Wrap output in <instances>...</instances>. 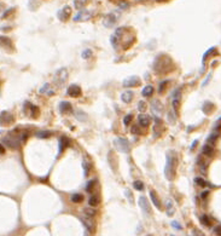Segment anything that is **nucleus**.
<instances>
[{
  "instance_id": "obj_51",
  "label": "nucleus",
  "mask_w": 221,
  "mask_h": 236,
  "mask_svg": "<svg viewBox=\"0 0 221 236\" xmlns=\"http://www.w3.org/2000/svg\"><path fill=\"white\" fill-rule=\"evenodd\" d=\"M2 153H5V148L0 144V154H2Z\"/></svg>"
},
{
  "instance_id": "obj_7",
  "label": "nucleus",
  "mask_w": 221,
  "mask_h": 236,
  "mask_svg": "<svg viewBox=\"0 0 221 236\" xmlns=\"http://www.w3.org/2000/svg\"><path fill=\"white\" fill-rule=\"evenodd\" d=\"M140 85V78L135 76V75H132L128 76L123 80V86L125 87H137Z\"/></svg>"
},
{
  "instance_id": "obj_29",
  "label": "nucleus",
  "mask_w": 221,
  "mask_h": 236,
  "mask_svg": "<svg viewBox=\"0 0 221 236\" xmlns=\"http://www.w3.org/2000/svg\"><path fill=\"white\" fill-rule=\"evenodd\" d=\"M201 223H202L204 227H212V220H210V218L208 217V216H202L201 217Z\"/></svg>"
},
{
  "instance_id": "obj_31",
  "label": "nucleus",
  "mask_w": 221,
  "mask_h": 236,
  "mask_svg": "<svg viewBox=\"0 0 221 236\" xmlns=\"http://www.w3.org/2000/svg\"><path fill=\"white\" fill-rule=\"evenodd\" d=\"M212 54H218V51H216V49H215V47H212V49H209V50H208V51H207V52L204 54V56H203V63L205 62V59H207V58H208L209 56H213Z\"/></svg>"
},
{
  "instance_id": "obj_2",
  "label": "nucleus",
  "mask_w": 221,
  "mask_h": 236,
  "mask_svg": "<svg viewBox=\"0 0 221 236\" xmlns=\"http://www.w3.org/2000/svg\"><path fill=\"white\" fill-rule=\"evenodd\" d=\"M176 167H178V156L176 153L170 150L167 154V162L165 167V176L168 181H173L176 174Z\"/></svg>"
},
{
  "instance_id": "obj_21",
  "label": "nucleus",
  "mask_w": 221,
  "mask_h": 236,
  "mask_svg": "<svg viewBox=\"0 0 221 236\" xmlns=\"http://www.w3.org/2000/svg\"><path fill=\"white\" fill-rule=\"evenodd\" d=\"M81 222L83 223V225L86 227L87 230H90V231H93V230H94L96 224L93 223V220L90 217H88V218H81Z\"/></svg>"
},
{
  "instance_id": "obj_16",
  "label": "nucleus",
  "mask_w": 221,
  "mask_h": 236,
  "mask_svg": "<svg viewBox=\"0 0 221 236\" xmlns=\"http://www.w3.org/2000/svg\"><path fill=\"white\" fill-rule=\"evenodd\" d=\"M151 107H152L154 113L157 114V115H161V114L163 113V110H165L163 104H162L161 102H158V100H154V102H152V104H151Z\"/></svg>"
},
{
  "instance_id": "obj_13",
  "label": "nucleus",
  "mask_w": 221,
  "mask_h": 236,
  "mask_svg": "<svg viewBox=\"0 0 221 236\" xmlns=\"http://www.w3.org/2000/svg\"><path fill=\"white\" fill-rule=\"evenodd\" d=\"M219 135H220V126H216L215 127V130L212 132V135L208 137V139H207V144H209V145H212L216 142V139H218V137H219Z\"/></svg>"
},
{
  "instance_id": "obj_17",
  "label": "nucleus",
  "mask_w": 221,
  "mask_h": 236,
  "mask_svg": "<svg viewBox=\"0 0 221 236\" xmlns=\"http://www.w3.org/2000/svg\"><path fill=\"white\" fill-rule=\"evenodd\" d=\"M150 199H151V201H152V203L155 205V207L158 209L162 208V205H161V201H160V198L157 196L156 191L155 190H150Z\"/></svg>"
},
{
  "instance_id": "obj_48",
  "label": "nucleus",
  "mask_w": 221,
  "mask_h": 236,
  "mask_svg": "<svg viewBox=\"0 0 221 236\" xmlns=\"http://www.w3.org/2000/svg\"><path fill=\"white\" fill-rule=\"evenodd\" d=\"M132 133H134V135H139L140 133L138 126H132Z\"/></svg>"
},
{
  "instance_id": "obj_11",
  "label": "nucleus",
  "mask_w": 221,
  "mask_h": 236,
  "mask_svg": "<svg viewBox=\"0 0 221 236\" xmlns=\"http://www.w3.org/2000/svg\"><path fill=\"white\" fill-rule=\"evenodd\" d=\"M68 95L70 96V97H79L81 93H82V91H81V87L79 86V85H70L69 87H68Z\"/></svg>"
},
{
  "instance_id": "obj_52",
  "label": "nucleus",
  "mask_w": 221,
  "mask_h": 236,
  "mask_svg": "<svg viewBox=\"0 0 221 236\" xmlns=\"http://www.w3.org/2000/svg\"><path fill=\"white\" fill-rule=\"evenodd\" d=\"M197 143H198V141H194V143H192V145H191V150H192V149H194V146H196V145H197Z\"/></svg>"
},
{
  "instance_id": "obj_23",
  "label": "nucleus",
  "mask_w": 221,
  "mask_h": 236,
  "mask_svg": "<svg viewBox=\"0 0 221 236\" xmlns=\"http://www.w3.org/2000/svg\"><path fill=\"white\" fill-rule=\"evenodd\" d=\"M133 97H134V93L132 91H126V92H123L121 95V100H123L125 103H130V100H133Z\"/></svg>"
},
{
  "instance_id": "obj_14",
  "label": "nucleus",
  "mask_w": 221,
  "mask_h": 236,
  "mask_svg": "<svg viewBox=\"0 0 221 236\" xmlns=\"http://www.w3.org/2000/svg\"><path fill=\"white\" fill-rule=\"evenodd\" d=\"M0 46L5 47L6 50H11V51L13 50V44L7 36H0Z\"/></svg>"
},
{
  "instance_id": "obj_40",
  "label": "nucleus",
  "mask_w": 221,
  "mask_h": 236,
  "mask_svg": "<svg viewBox=\"0 0 221 236\" xmlns=\"http://www.w3.org/2000/svg\"><path fill=\"white\" fill-rule=\"evenodd\" d=\"M194 182H196V184H198V185L202 187V188H205V187L208 185V182L204 181L203 178H198V177H197V178L194 179Z\"/></svg>"
},
{
  "instance_id": "obj_3",
  "label": "nucleus",
  "mask_w": 221,
  "mask_h": 236,
  "mask_svg": "<svg viewBox=\"0 0 221 236\" xmlns=\"http://www.w3.org/2000/svg\"><path fill=\"white\" fill-rule=\"evenodd\" d=\"M114 144L116 146V149L122 151V153H129L130 151V145H129V142L126 138H121V137L116 138Z\"/></svg>"
},
{
  "instance_id": "obj_1",
  "label": "nucleus",
  "mask_w": 221,
  "mask_h": 236,
  "mask_svg": "<svg viewBox=\"0 0 221 236\" xmlns=\"http://www.w3.org/2000/svg\"><path fill=\"white\" fill-rule=\"evenodd\" d=\"M174 69V63L172 61L170 57H168L167 54H161L157 56L154 61V70L160 74V75H165L167 73L172 72Z\"/></svg>"
},
{
  "instance_id": "obj_26",
  "label": "nucleus",
  "mask_w": 221,
  "mask_h": 236,
  "mask_svg": "<svg viewBox=\"0 0 221 236\" xmlns=\"http://www.w3.org/2000/svg\"><path fill=\"white\" fill-rule=\"evenodd\" d=\"M152 93H154V87H152L151 85L145 86V87L143 89V91H141V95H143L144 97H150V96H152Z\"/></svg>"
},
{
  "instance_id": "obj_49",
  "label": "nucleus",
  "mask_w": 221,
  "mask_h": 236,
  "mask_svg": "<svg viewBox=\"0 0 221 236\" xmlns=\"http://www.w3.org/2000/svg\"><path fill=\"white\" fill-rule=\"evenodd\" d=\"M126 195H127V196H128V199H129V202H130V203H132V202H133V195H132V194H129L128 191H126Z\"/></svg>"
},
{
  "instance_id": "obj_43",
  "label": "nucleus",
  "mask_w": 221,
  "mask_h": 236,
  "mask_svg": "<svg viewBox=\"0 0 221 236\" xmlns=\"http://www.w3.org/2000/svg\"><path fill=\"white\" fill-rule=\"evenodd\" d=\"M132 119H133V115H132V114H128V115H126V116H125V119H123V124H125L126 126H128L129 124H130V121H132Z\"/></svg>"
},
{
  "instance_id": "obj_44",
  "label": "nucleus",
  "mask_w": 221,
  "mask_h": 236,
  "mask_svg": "<svg viewBox=\"0 0 221 236\" xmlns=\"http://www.w3.org/2000/svg\"><path fill=\"white\" fill-rule=\"evenodd\" d=\"M172 227L176 228V230H181V229H183V228H181V225H180V224H179L178 222H175V220H174V222H172Z\"/></svg>"
},
{
  "instance_id": "obj_46",
  "label": "nucleus",
  "mask_w": 221,
  "mask_h": 236,
  "mask_svg": "<svg viewBox=\"0 0 221 236\" xmlns=\"http://www.w3.org/2000/svg\"><path fill=\"white\" fill-rule=\"evenodd\" d=\"M120 8H121V9H123V10L128 9V8H129V4H128V3H125V1H122V3H120Z\"/></svg>"
},
{
  "instance_id": "obj_22",
  "label": "nucleus",
  "mask_w": 221,
  "mask_h": 236,
  "mask_svg": "<svg viewBox=\"0 0 221 236\" xmlns=\"http://www.w3.org/2000/svg\"><path fill=\"white\" fill-rule=\"evenodd\" d=\"M202 153H203V155H205V156H208V157H212V156H214L215 150H214V148H213L212 145L205 144L202 148Z\"/></svg>"
},
{
  "instance_id": "obj_6",
  "label": "nucleus",
  "mask_w": 221,
  "mask_h": 236,
  "mask_svg": "<svg viewBox=\"0 0 221 236\" xmlns=\"http://www.w3.org/2000/svg\"><path fill=\"white\" fill-rule=\"evenodd\" d=\"M4 144H6L9 148L11 149H18L19 148V139L18 138H15L12 136V133H10L6 138H4Z\"/></svg>"
},
{
  "instance_id": "obj_39",
  "label": "nucleus",
  "mask_w": 221,
  "mask_h": 236,
  "mask_svg": "<svg viewBox=\"0 0 221 236\" xmlns=\"http://www.w3.org/2000/svg\"><path fill=\"white\" fill-rule=\"evenodd\" d=\"M147 108V104L146 102H144V100H140L138 103V110L140 111V113H144L145 110H146Z\"/></svg>"
},
{
  "instance_id": "obj_45",
  "label": "nucleus",
  "mask_w": 221,
  "mask_h": 236,
  "mask_svg": "<svg viewBox=\"0 0 221 236\" xmlns=\"http://www.w3.org/2000/svg\"><path fill=\"white\" fill-rule=\"evenodd\" d=\"M13 11H15V9H10V10H7V11H6V12H5L4 15H2V18L9 17V16L11 15V13H12V12H13Z\"/></svg>"
},
{
  "instance_id": "obj_27",
  "label": "nucleus",
  "mask_w": 221,
  "mask_h": 236,
  "mask_svg": "<svg viewBox=\"0 0 221 236\" xmlns=\"http://www.w3.org/2000/svg\"><path fill=\"white\" fill-rule=\"evenodd\" d=\"M29 108H30V115H32V118H37L39 116V113H40V110H39V108H37V105H33V104H30L29 103Z\"/></svg>"
},
{
  "instance_id": "obj_4",
  "label": "nucleus",
  "mask_w": 221,
  "mask_h": 236,
  "mask_svg": "<svg viewBox=\"0 0 221 236\" xmlns=\"http://www.w3.org/2000/svg\"><path fill=\"white\" fill-rule=\"evenodd\" d=\"M13 121H15V118L11 113H9V111H1L0 113V125L1 126L11 125Z\"/></svg>"
},
{
  "instance_id": "obj_10",
  "label": "nucleus",
  "mask_w": 221,
  "mask_h": 236,
  "mask_svg": "<svg viewBox=\"0 0 221 236\" xmlns=\"http://www.w3.org/2000/svg\"><path fill=\"white\" fill-rule=\"evenodd\" d=\"M181 90L180 89H178V90H175L174 92H173V95H172V98H173V100H172V103H173V109H174L175 114H176V111H178V109H179V104H180V97H181Z\"/></svg>"
},
{
  "instance_id": "obj_30",
  "label": "nucleus",
  "mask_w": 221,
  "mask_h": 236,
  "mask_svg": "<svg viewBox=\"0 0 221 236\" xmlns=\"http://www.w3.org/2000/svg\"><path fill=\"white\" fill-rule=\"evenodd\" d=\"M98 184V181L97 179H93V181H91L88 184H87V187H86V191H88V192H92L93 190H94V187Z\"/></svg>"
},
{
  "instance_id": "obj_41",
  "label": "nucleus",
  "mask_w": 221,
  "mask_h": 236,
  "mask_svg": "<svg viewBox=\"0 0 221 236\" xmlns=\"http://www.w3.org/2000/svg\"><path fill=\"white\" fill-rule=\"evenodd\" d=\"M81 56H82L83 59H88L91 56H92V50H90V49H86V50H83L82 54H81Z\"/></svg>"
},
{
  "instance_id": "obj_25",
  "label": "nucleus",
  "mask_w": 221,
  "mask_h": 236,
  "mask_svg": "<svg viewBox=\"0 0 221 236\" xmlns=\"http://www.w3.org/2000/svg\"><path fill=\"white\" fill-rule=\"evenodd\" d=\"M203 111L205 113V114H212L213 113V110L215 109V105L213 104V103H210V102H205L204 104H203Z\"/></svg>"
},
{
  "instance_id": "obj_50",
  "label": "nucleus",
  "mask_w": 221,
  "mask_h": 236,
  "mask_svg": "<svg viewBox=\"0 0 221 236\" xmlns=\"http://www.w3.org/2000/svg\"><path fill=\"white\" fill-rule=\"evenodd\" d=\"M208 195H209V191H208V190H205V191H204V192H202V195H201V196H202V199L204 200V199H205V198H207V196H208Z\"/></svg>"
},
{
  "instance_id": "obj_28",
  "label": "nucleus",
  "mask_w": 221,
  "mask_h": 236,
  "mask_svg": "<svg viewBox=\"0 0 221 236\" xmlns=\"http://www.w3.org/2000/svg\"><path fill=\"white\" fill-rule=\"evenodd\" d=\"M82 168H83V174H85V177H87L88 176V173H90V171H91V165L88 163V161H86V160H83L82 161Z\"/></svg>"
},
{
  "instance_id": "obj_32",
  "label": "nucleus",
  "mask_w": 221,
  "mask_h": 236,
  "mask_svg": "<svg viewBox=\"0 0 221 236\" xmlns=\"http://www.w3.org/2000/svg\"><path fill=\"white\" fill-rule=\"evenodd\" d=\"M50 89V85L48 84H45V86L40 90V93H45L46 92V95H48V96H52L53 93H55V91H52V90H48Z\"/></svg>"
},
{
  "instance_id": "obj_20",
  "label": "nucleus",
  "mask_w": 221,
  "mask_h": 236,
  "mask_svg": "<svg viewBox=\"0 0 221 236\" xmlns=\"http://www.w3.org/2000/svg\"><path fill=\"white\" fill-rule=\"evenodd\" d=\"M59 110H61V113H63V114H68V113H70V111L73 110V107H71V104H70L69 102H61V104H59Z\"/></svg>"
},
{
  "instance_id": "obj_53",
  "label": "nucleus",
  "mask_w": 221,
  "mask_h": 236,
  "mask_svg": "<svg viewBox=\"0 0 221 236\" xmlns=\"http://www.w3.org/2000/svg\"><path fill=\"white\" fill-rule=\"evenodd\" d=\"M209 79H210V75H209V76H208V78H207V79H205V81L203 82V86H205V85H207V82L209 81Z\"/></svg>"
},
{
  "instance_id": "obj_5",
  "label": "nucleus",
  "mask_w": 221,
  "mask_h": 236,
  "mask_svg": "<svg viewBox=\"0 0 221 236\" xmlns=\"http://www.w3.org/2000/svg\"><path fill=\"white\" fill-rule=\"evenodd\" d=\"M66 79H68V72H66L65 68L59 69V70L55 74V81L57 82L59 86L64 85V82L66 81Z\"/></svg>"
},
{
  "instance_id": "obj_15",
  "label": "nucleus",
  "mask_w": 221,
  "mask_h": 236,
  "mask_svg": "<svg viewBox=\"0 0 221 236\" xmlns=\"http://www.w3.org/2000/svg\"><path fill=\"white\" fill-rule=\"evenodd\" d=\"M103 23H104V26H105V27H108V28L115 26V23H116V16H115L114 13H109V15H106L105 18H104V21H103Z\"/></svg>"
},
{
  "instance_id": "obj_24",
  "label": "nucleus",
  "mask_w": 221,
  "mask_h": 236,
  "mask_svg": "<svg viewBox=\"0 0 221 236\" xmlns=\"http://www.w3.org/2000/svg\"><path fill=\"white\" fill-rule=\"evenodd\" d=\"M88 203H90V206H92V207L99 206V205H101V196H99V195H92V196L90 198V200H88Z\"/></svg>"
},
{
  "instance_id": "obj_33",
  "label": "nucleus",
  "mask_w": 221,
  "mask_h": 236,
  "mask_svg": "<svg viewBox=\"0 0 221 236\" xmlns=\"http://www.w3.org/2000/svg\"><path fill=\"white\" fill-rule=\"evenodd\" d=\"M51 136H52V133L50 131H40L37 133V137L39 138H50Z\"/></svg>"
},
{
  "instance_id": "obj_37",
  "label": "nucleus",
  "mask_w": 221,
  "mask_h": 236,
  "mask_svg": "<svg viewBox=\"0 0 221 236\" xmlns=\"http://www.w3.org/2000/svg\"><path fill=\"white\" fill-rule=\"evenodd\" d=\"M133 187L139 191L144 190V183H143L141 181H135L134 183H133Z\"/></svg>"
},
{
  "instance_id": "obj_8",
  "label": "nucleus",
  "mask_w": 221,
  "mask_h": 236,
  "mask_svg": "<svg viewBox=\"0 0 221 236\" xmlns=\"http://www.w3.org/2000/svg\"><path fill=\"white\" fill-rule=\"evenodd\" d=\"M92 16L91 11H87V10H82L80 12L76 13V16H74V21L75 22H85V21H88Z\"/></svg>"
},
{
  "instance_id": "obj_12",
  "label": "nucleus",
  "mask_w": 221,
  "mask_h": 236,
  "mask_svg": "<svg viewBox=\"0 0 221 236\" xmlns=\"http://www.w3.org/2000/svg\"><path fill=\"white\" fill-rule=\"evenodd\" d=\"M138 203H139V206H140V208L143 209L145 213H150V211H151L150 203H149V200H147L145 196H140L138 200Z\"/></svg>"
},
{
  "instance_id": "obj_9",
  "label": "nucleus",
  "mask_w": 221,
  "mask_h": 236,
  "mask_svg": "<svg viewBox=\"0 0 221 236\" xmlns=\"http://www.w3.org/2000/svg\"><path fill=\"white\" fill-rule=\"evenodd\" d=\"M57 16H58V18H59L61 21H63V22L68 21L69 17L71 16V8H70V6H64L63 9L58 11Z\"/></svg>"
},
{
  "instance_id": "obj_54",
  "label": "nucleus",
  "mask_w": 221,
  "mask_h": 236,
  "mask_svg": "<svg viewBox=\"0 0 221 236\" xmlns=\"http://www.w3.org/2000/svg\"><path fill=\"white\" fill-rule=\"evenodd\" d=\"M172 236H173V235H172Z\"/></svg>"
},
{
  "instance_id": "obj_34",
  "label": "nucleus",
  "mask_w": 221,
  "mask_h": 236,
  "mask_svg": "<svg viewBox=\"0 0 221 236\" xmlns=\"http://www.w3.org/2000/svg\"><path fill=\"white\" fill-rule=\"evenodd\" d=\"M82 200H83V195H81V194H74V195H71V201L75 202V203H79V202H81Z\"/></svg>"
},
{
  "instance_id": "obj_36",
  "label": "nucleus",
  "mask_w": 221,
  "mask_h": 236,
  "mask_svg": "<svg viewBox=\"0 0 221 236\" xmlns=\"http://www.w3.org/2000/svg\"><path fill=\"white\" fill-rule=\"evenodd\" d=\"M167 214L168 216H173L174 214V207H173V202L172 201H168V203H167Z\"/></svg>"
},
{
  "instance_id": "obj_18",
  "label": "nucleus",
  "mask_w": 221,
  "mask_h": 236,
  "mask_svg": "<svg viewBox=\"0 0 221 236\" xmlns=\"http://www.w3.org/2000/svg\"><path fill=\"white\" fill-rule=\"evenodd\" d=\"M69 145H70V139L66 138L65 136L61 137V138H59V154L63 153Z\"/></svg>"
},
{
  "instance_id": "obj_42",
  "label": "nucleus",
  "mask_w": 221,
  "mask_h": 236,
  "mask_svg": "<svg viewBox=\"0 0 221 236\" xmlns=\"http://www.w3.org/2000/svg\"><path fill=\"white\" fill-rule=\"evenodd\" d=\"M86 4H87V1H85V0H83V1L75 0V1H74V6H75L76 9H81V8H83V6L86 5Z\"/></svg>"
},
{
  "instance_id": "obj_35",
  "label": "nucleus",
  "mask_w": 221,
  "mask_h": 236,
  "mask_svg": "<svg viewBox=\"0 0 221 236\" xmlns=\"http://www.w3.org/2000/svg\"><path fill=\"white\" fill-rule=\"evenodd\" d=\"M168 84H169V81H162L160 84V86H158V93H160V95H162V93L166 91Z\"/></svg>"
},
{
  "instance_id": "obj_47",
  "label": "nucleus",
  "mask_w": 221,
  "mask_h": 236,
  "mask_svg": "<svg viewBox=\"0 0 221 236\" xmlns=\"http://www.w3.org/2000/svg\"><path fill=\"white\" fill-rule=\"evenodd\" d=\"M214 233H215V235L221 236V225H219V227L215 228V229H214Z\"/></svg>"
},
{
  "instance_id": "obj_38",
  "label": "nucleus",
  "mask_w": 221,
  "mask_h": 236,
  "mask_svg": "<svg viewBox=\"0 0 221 236\" xmlns=\"http://www.w3.org/2000/svg\"><path fill=\"white\" fill-rule=\"evenodd\" d=\"M85 214L87 216V217H90V218H92L94 217L96 214H97V211L96 209H93V208H85Z\"/></svg>"
},
{
  "instance_id": "obj_19",
  "label": "nucleus",
  "mask_w": 221,
  "mask_h": 236,
  "mask_svg": "<svg viewBox=\"0 0 221 236\" xmlns=\"http://www.w3.org/2000/svg\"><path fill=\"white\" fill-rule=\"evenodd\" d=\"M150 118L147 116V115H145V114H140L138 116V122H139V126L144 127V128H146V127H149V125H150Z\"/></svg>"
}]
</instances>
